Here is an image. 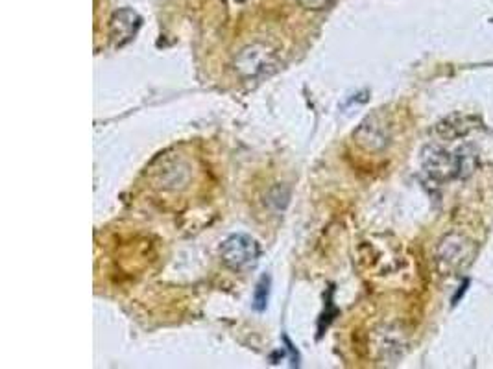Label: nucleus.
Listing matches in <instances>:
<instances>
[{"label":"nucleus","instance_id":"1a4fd4ad","mask_svg":"<svg viewBox=\"0 0 493 369\" xmlns=\"http://www.w3.org/2000/svg\"><path fill=\"white\" fill-rule=\"evenodd\" d=\"M298 2L310 11H322L327 10L329 6H333L336 0H298Z\"/></svg>","mask_w":493,"mask_h":369},{"label":"nucleus","instance_id":"39448f33","mask_svg":"<svg viewBox=\"0 0 493 369\" xmlns=\"http://www.w3.org/2000/svg\"><path fill=\"white\" fill-rule=\"evenodd\" d=\"M141 26H143V19H141L139 13L131 10V8H122V10L115 11L111 15L109 39L117 48L126 46L128 43L134 41V37L139 34Z\"/></svg>","mask_w":493,"mask_h":369},{"label":"nucleus","instance_id":"7ed1b4c3","mask_svg":"<svg viewBox=\"0 0 493 369\" xmlns=\"http://www.w3.org/2000/svg\"><path fill=\"white\" fill-rule=\"evenodd\" d=\"M220 256L227 268L235 272H246L257 264L261 256V247L257 240L250 235H231L220 246Z\"/></svg>","mask_w":493,"mask_h":369},{"label":"nucleus","instance_id":"f257e3e1","mask_svg":"<svg viewBox=\"0 0 493 369\" xmlns=\"http://www.w3.org/2000/svg\"><path fill=\"white\" fill-rule=\"evenodd\" d=\"M422 166L431 180L445 183L457 178L471 175L477 166V154L471 146H464L457 152H447L438 144H429L422 152Z\"/></svg>","mask_w":493,"mask_h":369},{"label":"nucleus","instance_id":"423d86ee","mask_svg":"<svg viewBox=\"0 0 493 369\" xmlns=\"http://www.w3.org/2000/svg\"><path fill=\"white\" fill-rule=\"evenodd\" d=\"M477 124L478 120L471 115L455 113L436 124V133L442 138H447V140H455V138H462L471 133L473 129L478 128Z\"/></svg>","mask_w":493,"mask_h":369},{"label":"nucleus","instance_id":"f03ea898","mask_svg":"<svg viewBox=\"0 0 493 369\" xmlns=\"http://www.w3.org/2000/svg\"><path fill=\"white\" fill-rule=\"evenodd\" d=\"M475 255V246L466 236L451 233L436 247V266L443 275H455L468 266Z\"/></svg>","mask_w":493,"mask_h":369},{"label":"nucleus","instance_id":"20e7f679","mask_svg":"<svg viewBox=\"0 0 493 369\" xmlns=\"http://www.w3.org/2000/svg\"><path fill=\"white\" fill-rule=\"evenodd\" d=\"M235 68L244 78H259L278 68V59L273 50L264 45L246 46L235 59Z\"/></svg>","mask_w":493,"mask_h":369},{"label":"nucleus","instance_id":"0eeeda50","mask_svg":"<svg viewBox=\"0 0 493 369\" xmlns=\"http://www.w3.org/2000/svg\"><path fill=\"white\" fill-rule=\"evenodd\" d=\"M359 143L368 150H380L388 144V128L379 117L366 118L357 131Z\"/></svg>","mask_w":493,"mask_h":369},{"label":"nucleus","instance_id":"9d476101","mask_svg":"<svg viewBox=\"0 0 493 369\" xmlns=\"http://www.w3.org/2000/svg\"><path fill=\"white\" fill-rule=\"evenodd\" d=\"M468 287H469V279H466V281H464L462 287H460V290H458L457 296L452 298V305H457L458 299H460V296H464V292H466V288H468Z\"/></svg>","mask_w":493,"mask_h":369},{"label":"nucleus","instance_id":"6e6552de","mask_svg":"<svg viewBox=\"0 0 493 369\" xmlns=\"http://www.w3.org/2000/svg\"><path fill=\"white\" fill-rule=\"evenodd\" d=\"M268 298H270V277L262 275L253 292V308L257 312H262L268 305Z\"/></svg>","mask_w":493,"mask_h":369}]
</instances>
